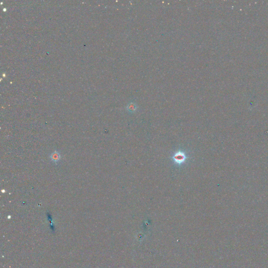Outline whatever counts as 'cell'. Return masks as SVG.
Wrapping results in <instances>:
<instances>
[{"mask_svg": "<svg viewBox=\"0 0 268 268\" xmlns=\"http://www.w3.org/2000/svg\"><path fill=\"white\" fill-rule=\"evenodd\" d=\"M173 160L177 164H181L184 162L186 159V155L183 152H178L173 155Z\"/></svg>", "mask_w": 268, "mask_h": 268, "instance_id": "obj_1", "label": "cell"}, {"mask_svg": "<svg viewBox=\"0 0 268 268\" xmlns=\"http://www.w3.org/2000/svg\"><path fill=\"white\" fill-rule=\"evenodd\" d=\"M128 110L130 111H133L135 110V105L133 103H131L129 104L128 106Z\"/></svg>", "mask_w": 268, "mask_h": 268, "instance_id": "obj_3", "label": "cell"}, {"mask_svg": "<svg viewBox=\"0 0 268 268\" xmlns=\"http://www.w3.org/2000/svg\"><path fill=\"white\" fill-rule=\"evenodd\" d=\"M60 158H61L60 155L58 152L57 151H55L51 155H50V159H51V160L55 163H57L60 160Z\"/></svg>", "mask_w": 268, "mask_h": 268, "instance_id": "obj_2", "label": "cell"}]
</instances>
